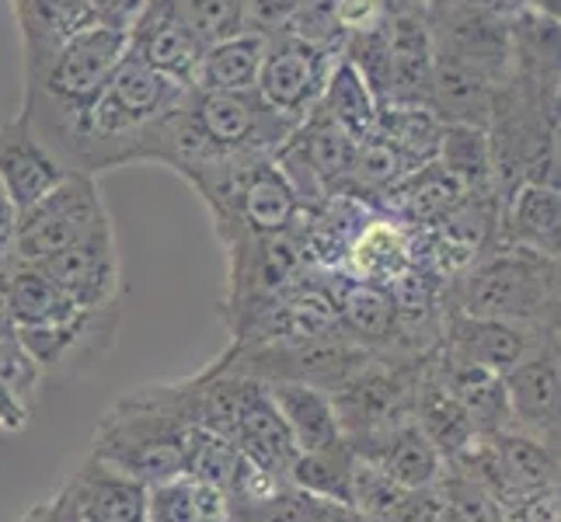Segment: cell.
Instances as JSON below:
<instances>
[{
  "mask_svg": "<svg viewBox=\"0 0 561 522\" xmlns=\"http://www.w3.org/2000/svg\"><path fill=\"white\" fill-rule=\"evenodd\" d=\"M318 522H377V519L363 515V512L353 509V506H342V501H324V498H321Z\"/></svg>",
  "mask_w": 561,
  "mask_h": 522,
  "instance_id": "cell-43",
  "label": "cell"
},
{
  "mask_svg": "<svg viewBox=\"0 0 561 522\" xmlns=\"http://www.w3.org/2000/svg\"><path fill=\"white\" fill-rule=\"evenodd\" d=\"M4 279H8V300L18 332H38V327L64 324L77 311H84L70 297H64V289L35 262H11L4 268Z\"/></svg>",
  "mask_w": 561,
  "mask_h": 522,
  "instance_id": "cell-25",
  "label": "cell"
},
{
  "mask_svg": "<svg viewBox=\"0 0 561 522\" xmlns=\"http://www.w3.org/2000/svg\"><path fill=\"white\" fill-rule=\"evenodd\" d=\"M35 265L64 289V297H70L84 311H102V306L123 303V265L112 223Z\"/></svg>",
  "mask_w": 561,
  "mask_h": 522,
  "instance_id": "cell-10",
  "label": "cell"
},
{
  "mask_svg": "<svg viewBox=\"0 0 561 522\" xmlns=\"http://www.w3.org/2000/svg\"><path fill=\"white\" fill-rule=\"evenodd\" d=\"M321 498L294 485H283L273 495L230 506V522H318Z\"/></svg>",
  "mask_w": 561,
  "mask_h": 522,
  "instance_id": "cell-35",
  "label": "cell"
},
{
  "mask_svg": "<svg viewBox=\"0 0 561 522\" xmlns=\"http://www.w3.org/2000/svg\"><path fill=\"white\" fill-rule=\"evenodd\" d=\"M64 491L84 522H147L150 488L91 453L70 474Z\"/></svg>",
  "mask_w": 561,
  "mask_h": 522,
  "instance_id": "cell-14",
  "label": "cell"
},
{
  "mask_svg": "<svg viewBox=\"0 0 561 522\" xmlns=\"http://www.w3.org/2000/svg\"><path fill=\"white\" fill-rule=\"evenodd\" d=\"M105 223H112V212L102 199L99 178L73 171L49 196H43L22 212V220H18L14 262H43L56 255V251L84 241Z\"/></svg>",
  "mask_w": 561,
  "mask_h": 522,
  "instance_id": "cell-5",
  "label": "cell"
},
{
  "mask_svg": "<svg viewBox=\"0 0 561 522\" xmlns=\"http://www.w3.org/2000/svg\"><path fill=\"white\" fill-rule=\"evenodd\" d=\"M548 338L551 335L537 324L489 321V317H468L457 311H443L439 352L506 376L513 366H519L530 352H537Z\"/></svg>",
  "mask_w": 561,
  "mask_h": 522,
  "instance_id": "cell-11",
  "label": "cell"
},
{
  "mask_svg": "<svg viewBox=\"0 0 561 522\" xmlns=\"http://www.w3.org/2000/svg\"><path fill=\"white\" fill-rule=\"evenodd\" d=\"M188 91L192 88L171 81V77L161 73V70H153L133 49L123 53V60L115 63L108 84H105L108 102L119 112H126L129 119L140 123V126L158 123L161 115H168L171 108H179Z\"/></svg>",
  "mask_w": 561,
  "mask_h": 522,
  "instance_id": "cell-19",
  "label": "cell"
},
{
  "mask_svg": "<svg viewBox=\"0 0 561 522\" xmlns=\"http://www.w3.org/2000/svg\"><path fill=\"white\" fill-rule=\"evenodd\" d=\"M436 161L447 167V174H454L463 192H499L495 171H492L489 129L443 123Z\"/></svg>",
  "mask_w": 561,
  "mask_h": 522,
  "instance_id": "cell-29",
  "label": "cell"
},
{
  "mask_svg": "<svg viewBox=\"0 0 561 522\" xmlns=\"http://www.w3.org/2000/svg\"><path fill=\"white\" fill-rule=\"evenodd\" d=\"M328 279H332V293H335L339 332L350 341L370 348V352H394L398 314L387 286L353 279L342 268H328Z\"/></svg>",
  "mask_w": 561,
  "mask_h": 522,
  "instance_id": "cell-15",
  "label": "cell"
},
{
  "mask_svg": "<svg viewBox=\"0 0 561 522\" xmlns=\"http://www.w3.org/2000/svg\"><path fill=\"white\" fill-rule=\"evenodd\" d=\"M196 196L206 202L220 247L241 237H265L289 230L300 217V199L273 158H255L224 171Z\"/></svg>",
  "mask_w": 561,
  "mask_h": 522,
  "instance_id": "cell-4",
  "label": "cell"
},
{
  "mask_svg": "<svg viewBox=\"0 0 561 522\" xmlns=\"http://www.w3.org/2000/svg\"><path fill=\"white\" fill-rule=\"evenodd\" d=\"M171 8L206 46L220 43L227 35L251 32L244 0H171Z\"/></svg>",
  "mask_w": 561,
  "mask_h": 522,
  "instance_id": "cell-34",
  "label": "cell"
},
{
  "mask_svg": "<svg viewBox=\"0 0 561 522\" xmlns=\"http://www.w3.org/2000/svg\"><path fill=\"white\" fill-rule=\"evenodd\" d=\"M268 394H273L300 453H314V450H328L345 442L332 394L318 391L311 383H294V380L268 383Z\"/></svg>",
  "mask_w": 561,
  "mask_h": 522,
  "instance_id": "cell-22",
  "label": "cell"
},
{
  "mask_svg": "<svg viewBox=\"0 0 561 522\" xmlns=\"http://www.w3.org/2000/svg\"><path fill=\"white\" fill-rule=\"evenodd\" d=\"M342 53H332L324 46L307 43L300 35L273 32L265 43L262 70H259V98L276 108L279 115L294 123H304L324 94L328 77L335 70V60Z\"/></svg>",
  "mask_w": 561,
  "mask_h": 522,
  "instance_id": "cell-7",
  "label": "cell"
},
{
  "mask_svg": "<svg viewBox=\"0 0 561 522\" xmlns=\"http://www.w3.org/2000/svg\"><path fill=\"white\" fill-rule=\"evenodd\" d=\"M415 237H419V230L412 223L387 217V212H374V217L359 227L350 251H345L342 272L363 282H377V286L394 282L404 268L415 265Z\"/></svg>",
  "mask_w": 561,
  "mask_h": 522,
  "instance_id": "cell-16",
  "label": "cell"
},
{
  "mask_svg": "<svg viewBox=\"0 0 561 522\" xmlns=\"http://www.w3.org/2000/svg\"><path fill=\"white\" fill-rule=\"evenodd\" d=\"M499 237L506 247L561 262V185L519 182L502 196Z\"/></svg>",
  "mask_w": 561,
  "mask_h": 522,
  "instance_id": "cell-13",
  "label": "cell"
},
{
  "mask_svg": "<svg viewBox=\"0 0 561 522\" xmlns=\"http://www.w3.org/2000/svg\"><path fill=\"white\" fill-rule=\"evenodd\" d=\"M415 421H419V429L430 436V442L439 450V456L447 463L454 456H460L478 439L474 418L447 391V386L436 380L430 356H425V362H422L419 386H415Z\"/></svg>",
  "mask_w": 561,
  "mask_h": 522,
  "instance_id": "cell-23",
  "label": "cell"
},
{
  "mask_svg": "<svg viewBox=\"0 0 561 522\" xmlns=\"http://www.w3.org/2000/svg\"><path fill=\"white\" fill-rule=\"evenodd\" d=\"M307 0H244L248 8V28L251 32H262V35H273L283 32Z\"/></svg>",
  "mask_w": 561,
  "mask_h": 522,
  "instance_id": "cell-37",
  "label": "cell"
},
{
  "mask_svg": "<svg viewBox=\"0 0 561 522\" xmlns=\"http://www.w3.org/2000/svg\"><path fill=\"white\" fill-rule=\"evenodd\" d=\"M436 491L447 522H510L506 509L499 506V498L481 488L474 477L450 467V463L443 467Z\"/></svg>",
  "mask_w": 561,
  "mask_h": 522,
  "instance_id": "cell-33",
  "label": "cell"
},
{
  "mask_svg": "<svg viewBox=\"0 0 561 522\" xmlns=\"http://www.w3.org/2000/svg\"><path fill=\"white\" fill-rule=\"evenodd\" d=\"M224 255H227V293L220 303V317L227 324L238 321L251 306H259L262 300L276 297L279 289L294 286L311 268V258H307L297 227L265 237H241L234 244H227Z\"/></svg>",
  "mask_w": 561,
  "mask_h": 522,
  "instance_id": "cell-6",
  "label": "cell"
},
{
  "mask_svg": "<svg viewBox=\"0 0 561 522\" xmlns=\"http://www.w3.org/2000/svg\"><path fill=\"white\" fill-rule=\"evenodd\" d=\"M32 421V404H25L11 386L0 383V432H22Z\"/></svg>",
  "mask_w": 561,
  "mask_h": 522,
  "instance_id": "cell-40",
  "label": "cell"
},
{
  "mask_svg": "<svg viewBox=\"0 0 561 522\" xmlns=\"http://www.w3.org/2000/svg\"><path fill=\"white\" fill-rule=\"evenodd\" d=\"M527 8H534L537 14H545L554 25H561V0H527Z\"/></svg>",
  "mask_w": 561,
  "mask_h": 522,
  "instance_id": "cell-44",
  "label": "cell"
},
{
  "mask_svg": "<svg viewBox=\"0 0 561 522\" xmlns=\"http://www.w3.org/2000/svg\"><path fill=\"white\" fill-rule=\"evenodd\" d=\"M70 167L38 140V132L18 115V119L0 126V188L8 199L25 212L43 196L70 178Z\"/></svg>",
  "mask_w": 561,
  "mask_h": 522,
  "instance_id": "cell-12",
  "label": "cell"
},
{
  "mask_svg": "<svg viewBox=\"0 0 561 522\" xmlns=\"http://www.w3.org/2000/svg\"><path fill=\"white\" fill-rule=\"evenodd\" d=\"M84 8H88V18L94 25L119 28L129 35L133 28H137L147 0H84Z\"/></svg>",
  "mask_w": 561,
  "mask_h": 522,
  "instance_id": "cell-38",
  "label": "cell"
},
{
  "mask_svg": "<svg viewBox=\"0 0 561 522\" xmlns=\"http://www.w3.org/2000/svg\"><path fill=\"white\" fill-rule=\"evenodd\" d=\"M492 442L502 463H506L513 485L527 498H545L561 491V460L551 456L540 442L516 429H502L499 436H492Z\"/></svg>",
  "mask_w": 561,
  "mask_h": 522,
  "instance_id": "cell-31",
  "label": "cell"
},
{
  "mask_svg": "<svg viewBox=\"0 0 561 522\" xmlns=\"http://www.w3.org/2000/svg\"><path fill=\"white\" fill-rule=\"evenodd\" d=\"M196 376L133 386L102 415L91 456L144 485L182 477L196 446Z\"/></svg>",
  "mask_w": 561,
  "mask_h": 522,
  "instance_id": "cell-1",
  "label": "cell"
},
{
  "mask_svg": "<svg viewBox=\"0 0 561 522\" xmlns=\"http://www.w3.org/2000/svg\"><path fill=\"white\" fill-rule=\"evenodd\" d=\"M554 348H558V359H561V341H554Z\"/></svg>",
  "mask_w": 561,
  "mask_h": 522,
  "instance_id": "cell-45",
  "label": "cell"
},
{
  "mask_svg": "<svg viewBox=\"0 0 561 522\" xmlns=\"http://www.w3.org/2000/svg\"><path fill=\"white\" fill-rule=\"evenodd\" d=\"M495 102H499L495 81L457 60H447V56H436L433 81H430V108L443 123L489 129Z\"/></svg>",
  "mask_w": 561,
  "mask_h": 522,
  "instance_id": "cell-20",
  "label": "cell"
},
{
  "mask_svg": "<svg viewBox=\"0 0 561 522\" xmlns=\"http://www.w3.org/2000/svg\"><path fill=\"white\" fill-rule=\"evenodd\" d=\"M353 446L350 442H339V446L314 450V453H300L294 471H289V485L324 498V501H342L350 506V474H353Z\"/></svg>",
  "mask_w": 561,
  "mask_h": 522,
  "instance_id": "cell-32",
  "label": "cell"
},
{
  "mask_svg": "<svg viewBox=\"0 0 561 522\" xmlns=\"http://www.w3.org/2000/svg\"><path fill=\"white\" fill-rule=\"evenodd\" d=\"M18 35H22L25 73H35L73 32L94 25L84 0H11Z\"/></svg>",
  "mask_w": 561,
  "mask_h": 522,
  "instance_id": "cell-21",
  "label": "cell"
},
{
  "mask_svg": "<svg viewBox=\"0 0 561 522\" xmlns=\"http://www.w3.org/2000/svg\"><path fill=\"white\" fill-rule=\"evenodd\" d=\"M350 506L377 522H439L443 519V501L436 488H404L363 456L353 460Z\"/></svg>",
  "mask_w": 561,
  "mask_h": 522,
  "instance_id": "cell-17",
  "label": "cell"
},
{
  "mask_svg": "<svg viewBox=\"0 0 561 522\" xmlns=\"http://www.w3.org/2000/svg\"><path fill=\"white\" fill-rule=\"evenodd\" d=\"M356 456L370 460L374 467H380L387 477L404 488H436L443 467H447V460L439 456L430 436L419 429L415 415L394 421L374 442H366Z\"/></svg>",
  "mask_w": 561,
  "mask_h": 522,
  "instance_id": "cell-18",
  "label": "cell"
},
{
  "mask_svg": "<svg viewBox=\"0 0 561 522\" xmlns=\"http://www.w3.org/2000/svg\"><path fill=\"white\" fill-rule=\"evenodd\" d=\"M510 397V429L530 436L561 460V359L554 338L502 376Z\"/></svg>",
  "mask_w": 561,
  "mask_h": 522,
  "instance_id": "cell-9",
  "label": "cell"
},
{
  "mask_svg": "<svg viewBox=\"0 0 561 522\" xmlns=\"http://www.w3.org/2000/svg\"><path fill=\"white\" fill-rule=\"evenodd\" d=\"M294 143L304 153V161L311 164L321 188L328 192V196H339V192L345 188V182H350V174H353L359 140L353 137V132H345L332 115L314 108L297 126Z\"/></svg>",
  "mask_w": 561,
  "mask_h": 522,
  "instance_id": "cell-24",
  "label": "cell"
},
{
  "mask_svg": "<svg viewBox=\"0 0 561 522\" xmlns=\"http://www.w3.org/2000/svg\"><path fill=\"white\" fill-rule=\"evenodd\" d=\"M123 303L102 306V311H77L70 321L38 327V332H18L28 348V356L43 370V376L73 380L99 366L115 341H119Z\"/></svg>",
  "mask_w": 561,
  "mask_h": 522,
  "instance_id": "cell-8",
  "label": "cell"
},
{
  "mask_svg": "<svg viewBox=\"0 0 561 522\" xmlns=\"http://www.w3.org/2000/svg\"><path fill=\"white\" fill-rule=\"evenodd\" d=\"M268 35L238 32L203 49L192 91H255Z\"/></svg>",
  "mask_w": 561,
  "mask_h": 522,
  "instance_id": "cell-26",
  "label": "cell"
},
{
  "mask_svg": "<svg viewBox=\"0 0 561 522\" xmlns=\"http://www.w3.org/2000/svg\"><path fill=\"white\" fill-rule=\"evenodd\" d=\"M147 522H230V501L220 488L182 474L150 485Z\"/></svg>",
  "mask_w": 561,
  "mask_h": 522,
  "instance_id": "cell-28",
  "label": "cell"
},
{
  "mask_svg": "<svg viewBox=\"0 0 561 522\" xmlns=\"http://www.w3.org/2000/svg\"><path fill=\"white\" fill-rule=\"evenodd\" d=\"M318 108L324 115H332V119L345 132H353L356 140H366V137H374V132H377L380 98H377V91L370 88V81L363 77V70L353 60H345V56H339V60H335V70H332V77H328Z\"/></svg>",
  "mask_w": 561,
  "mask_h": 522,
  "instance_id": "cell-27",
  "label": "cell"
},
{
  "mask_svg": "<svg viewBox=\"0 0 561 522\" xmlns=\"http://www.w3.org/2000/svg\"><path fill=\"white\" fill-rule=\"evenodd\" d=\"M561 289V262L534 255L524 247H489L447 279L443 289V311L468 317L537 324L548 332L551 311Z\"/></svg>",
  "mask_w": 561,
  "mask_h": 522,
  "instance_id": "cell-2",
  "label": "cell"
},
{
  "mask_svg": "<svg viewBox=\"0 0 561 522\" xmlns=\"http://www.w3.org/2000/svg\"><path fill=\"white\" fill-rule=\"evenodd\" d=\"M18 220H22V212L0 188V268H8L18 258Z\"/></svg>",
  "mask_w": 561,
  "mask_h": 522,
  "instance_id": "cell-39",
  "label": "cell"
},
{
  "mask_svg": "<svg viewBox=\"0 0 561 522\" xmlns=\"http://www.w3.org/2000/svg\"><path fill=\"white\" fill-rule=\"evenodd\" d=\"M22 522H84V519L77 515L73 501H70V498H67V491L60 488L53 498L38 501V506H35Z\"/></svg>",
  "mask_w": 561,
  "mask_h": 522,
  "instance_id": "cell-41",
  "label": "cell"
},
{
  "mask_svg": "<svg viewBox=\"0 0 561 522\" xmlns=\"http://www.w3.org/2000/svg\"><path fill=\"white\" fill-rule=\"evenodd\" d=\"M241 460H244L241 450L230 439L199 429L196 446H192V453H188L185 477H196V480H203V485H213L227 495V488L234 485V477L241 471Z\"/></svg>",
  "mask_w": 561,
  "mask_h": 522,
  "instance_id": "cell-36",
  "label": "cell"
},
{
  "mask_svg": "<svg viewBox=\"0 0 561 522\" xmlns=\"http://www.w3.org/2000/svg\"><path fill=\"white\" fill-rule=\"evenodd\" d=\"M430 4H436V0H430ZM447 4L468 8V11L489 14V18H502V22H513V18L527 8V0H447Z\"/></svg>",
  "mask_w": 561,
  "mask_h": 522,
  "instance_id": "cell-42",
  "label": "cell"
},
{
  "mask_svg": "<svg viewBox=\"0 0 561 522\" xmlns=\"http://www.w3.org/2000/svg\"><path fill=\"white\" fill-rule=\"evenodd\" d=\"M129 49V35L105 25H84L35 73H25V119L81 115L105 94V84Z\"/></svg>",
  "mask_w": 561,
  "mask_h": 522,
  "instance_id": "cell-3",
  "label": "cell"
},
{
  "mask_svg": "<svg viewBox=\"0 0 561 522\" xmlns=\"http://www.w3.org/2000/svg\"><path fill=\"white\" fill-rule=\"evenodd\" d=\"M377 132L387 143H394L404 158L425 164L436 158L443 119L430 108V102H380Z\"/></svg>",
  "mask_w": 561,
  "mask_h": 522,
  "instance_id": "cell-30",
  "label": "cell"
}]
</instances>
